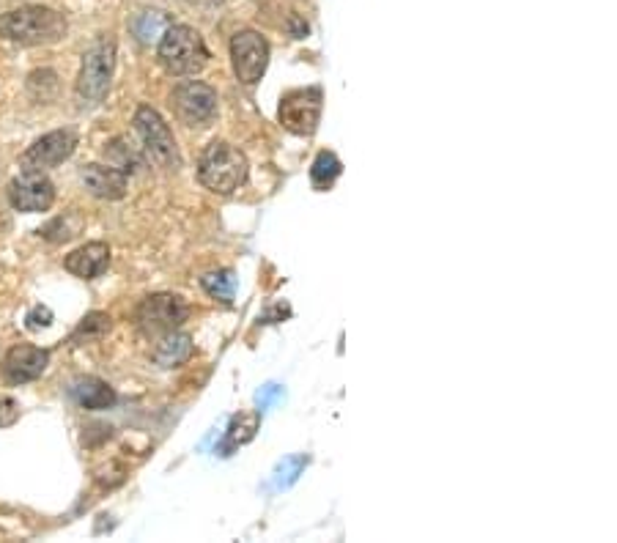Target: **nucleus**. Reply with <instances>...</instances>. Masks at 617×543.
<instances>
[{
	"label": "nucleus",
	"mask_w": 617,
	"mask_h": 543,
	"mask_svg": "<svg viewBox=\"0 0 617 543\" xmlns=\"http://www.w3.org/2000/svg\"><path fill=\"white\" fill-rule=\"evenodd\" d=\"M66 31H69L66 17L50 6H20V9L0 14V39L22 44V47L61 42Z\"/></svg>",
	"instance_id": "f257e3e1"
},
{
	"label": "nucleus",
	"mask_w": 617,
	"mask_h": 543,
	"mask_svg": "<svg viewBox=\"0 0 617 543\" xmlns=\"http://www.w3.org/2000/svg\"><path fill=\"white\" fill-rule=\"evenodd\" d=\"M247 173H250L247 157L225 140L209 143L198 160V181L217 195H231L239 190L247 181Z\"/></svg>",
	"instance_id": "f03ea898"
},
{
	"label": "nucleus",
	"mask_w": 617,
	"mask_h": 543,
	"mask_svg": "<svg viewBox=\"0 0 617 543\" xmlns=\"http://www.w3.org/2000/svg\"><path fill=\"white\" fill-rule=\"evenodd\" d=\"M157 58L168 75H198L209 64V50L203 36L190 25H168L157 44Z\"/></svg>",
	"instance_id": "7ed1b4c3"
},
{
	"label": "nucleus",
	"mask_w": 617,
	"mask_h": 543,
	"mask_svg": "<svg viewBox=\"0 0 617 543\" xmlns=\"http://www.w3.org/2000/svg\"><path fill=\"white\" fill-rule=\"evenodd\" d=\"M116 72V42L110 36L96 39L83 55V66L77 75L75 94L83 107L99 105L110 91V80Z\"/></svg>",
	"instance_id": "20e7f679"
},
{
	"label": "nucleus",
	"mask_w": 617,
	"mask_h": 543,
	"mask_svg": "<svg viewBox=\"0 0 617 543\" xmlns=\"http://www.w3.org/2000/svg\"><path fill=\"white\" fill-rule=\"evenodd\" d=\"M135 132H138L143 151L149 154L151 160L157 162L165 171H179L181 154L173 138L171 127L165 124V118L149 105H140L135 110Z\"/></svg>",
	"instance_id": "39448f33"
},
{
	"label": "nucleus",
	"mask_w": 617,
	"mask_h": 543,
	"mask_svg": "<svg viewBox=\"0 0 617 543\" xmlns=\"http://www.w3.org/2000/svg\"><path fill=\"white\" fill-rule=\"evenodd\" d=\"M190 316L187 302L176 294H151L135 310V324L143 335H165V332L179 330Z\"/></svg>",
	"instance_id": "423d86ee"
},
{
	"label": "nucleus",
	"mask_w": 617,
	"mask_h": 543,
	"mask_svg": "<svg viewBox=\"0 0 617 543\" xmlns=\"http://www.w3.org/2000/svg\"><path fill=\"white\" fill-rule=\"evenodd\" d=\"M217 102V91L201 80H184L171 94L173 113L187 127H209L217 116Z\"/></svg>",
	"instance_id": "0eeeda50"
},
{
	"label": "nucleus",
	"mask_w": 617,
	"mask_h": 543,
	"mask_svg": "<svg viewBox=\"0 0 617 543\" xmlns=\"http://www.w3.org/2000/svg\"><path fill=\"white\" fill-rule=\"evenodd\" d=\"M231 64L242 86H256L269 66V42L258 31H239L231 39Z\"/></svg>",
	"instance_id": "6e6552de"
},
{
	"label": "nucleus",
	"mask_w": 617,
	"mask_h": 543,
	"mask_svg": "<svg viewBox=\"0 0 617 543\" xmlns=\"http://www.w3.org/2000/svg\"><path fill=\"white\" fill-rule=\"evenodd\" d=\"M280 124L294 135H313L321 121V91L319 88H299L288 91L280 99Z\"/></svg>",
	"instance_id": "1a4fd4ad"
},
{
	"label": "nucleus",
	"mask_w": 617,
	"mask_h": 543,
	"mask_svg": "<svg viewBox=\"0 0 617 543\" xmlns=\"http://www.w3.org/2000/svg\"><path fill=\"white\" fill-rule=\"evenodd\" d=\"M6 198L17 212H47L55 203V184L44 176V171H22L17 179L9 181Z\"/></svg>",
	"instance_id": "9d476101"
},
{
	"label": "nucleus",
	"mask_w": 617,
	"mask_h": 543,
	"mask_svg": "<svg viewBox=\"0 0 617 543\" xmlns=\"http://www.w3.org/2000/svg\"><path fill=\"white\" fill-rule=\"evenodd\" d=\"M77 149V135L72 129H55L36 140L28 151H22V171H50L55 165L66 162Z\"/></svg>",
	"instance_id": "9b49d317"
},
{
	"label": "nucleus",
	"mask_w": 617,
	"mask_h": 543,
	"mask_svg": "<svg viewBox=\"0 0 617 543\" xmlns=\"http://www.w3.org/2000/svg\"><path fill=\"white\" fill-rule=\"evenodd\" d=\"M50 365V352L31 346V343H20V346H11L6 357H3V376L11 384H25L36 382Z\"/></svg>",
	"instance_id": "f8f14e48"
},
{
	"label": "nucleus",
	"mask_w": 617,
	"mask_h": 543,
	"mask_svg": "<svg viewBox=\"0 0 617 543\" xmlns=\"http://www.w3.org/2000/svg\"><path fill=\"white\" fill-rule=\"evenodd\" d=\"M80 179L86 184V190L99 198V201H121L127 195L129 176L124 171H118L113 165H86Z\"/></svg>",
	"instance_id": "ddd939ff"
},
{
	"label": "nucleus",
	"mask_w": 617,
	"mask_h": 543,
	"mask_svg": "<svg viewBox=\"0 0 617 543\" xmlns=\"http://www.w3.org/2000/svg\"><path fill=\"white\" fill-rule=\"evenodd\" d=\"M110 267V247L105 242H88L64 258V269L80 280H94Z\"/></svg>",
	"instance_id": "4468645a"
},
{
	"label": "nucleus",
	"mask_w": 617,
	"mask_h": 543,
	"mask_svg": "<svg viewBox=\"0 0 617 543\" xmlns=\"http://www.w3.org/2000/svg\"><path fill=\"white\" fill-rule=\"evenodd\" d=\"M72 398H75L77 406L83 409H91V412H102V409H110L116 404V390L99 379V376H80L75 384H72Z\"/></svg>",
	"instance_id": "2eb2a0df"
},
{
	"label": "nucleus",
	"mask_w": 617,
	"mask_h": 543,
	"mask_svg": "<svg viewBox=\"0 0 617 543\" xmlns=\"http://www.w3.org/2000/svg\"><path fill=\"white\" fill-rule=\"evenodd\" d=\"M192 357V338L184 332L173 330L160 335V341L151 352V360L157 362L160 368H179Z\"/></svg>",
	"instance_id": "dca6fc26"
},
{
	"label": "nucleus",
	"mask_w": 617,
	"mask_h": 543,
	"mask_svg": "<svg viewBox=\"0 0 617 543\" xmlns=\"http://www.w3.org/2000/svg\"><path fill=\"white\" fill-rule=\"evenodd\" d=\"M168 25H171V17H168L165 11L146 9L132 17V22H129V31L135 33V39H138L140 44H151V42H160V36L165 33Z\"/></svg>",
	"instance_id": "f3484780"
},
{
	"label": "nucleus",
	"mask_w": 617,
	"mask_h": 543,
	"mask_svg": "<svg viewBox=\"0 0 617 543\" xmlns=\"http://www.w3.org/2000/svg\"><path fill=\"white\" fill-rule=\"evenodd\" d=\"M105 157L110 160V165L113 168H118V171H124L129 176V173H138L143 165H146V160H143V154L138 151V146L132 143L129 138H116L107 143L105 149Z\"/></svg>",
	"instance_id": "a211bd4d"
},
{
	"label": "nucleus",
	"mask_w": 617,
	"mask_h": 543,
	"mask_svg": "<svg viewBox=\"0 0 617 543\" xmlns=\"http://www.w3.org/2000/svg\"><path fill=\"white\" fill-rule=\"evenodd\" d=\"M258 426H261V412H242L231 420L228 434H225V448H236V445H247L250 439L256 437Z\"/></svg>",
	"instance_id": "6ab92c4d"
},
{
	"label": "nucleus",
	"mask_w": 617,
	"mask_h": 543,
	"mask_svg": "<svg viewBox=\"0 0 617 543\" xmlns=\"http://www.w3.org/2000/svg\"><path fill=\"white\" fill-rule=\"evenodd\" d=\"M201 286L206 288V294L214 299H220V302H231L234 299V291H236V280H234V272L231 269H217V272H206V275L201 277Z\"/></svg>",
	"instance_id": "aec40b11"
},
{
	"label": "nucleus",
	"mask_w": 617,
	"mask_h": 543,
	"mask_svg": "<svg viewBox=\"0 0 617 543\" xmlns=\"http://www.w3.org/2000/svg\"><path fill=\"white\" fill-rule=\"evenodd\" d=\"M341 173H343L341 160H338L332 151H321L319 157H316V162H313V168H310V179H313V184H316L319 190H327Z\"/></svg>",
	"instance_id": "412c9836"
},
{
	"label": "nucleus",
	"mask_w": 617,
	"mask_h": 543,
	"mask_svg": "<svg viewBox=\"0 0 617 543\" xmlns=\"http://www.w3.org/2000/svg\"><path fill=\"white\" fill-rule=\"evenodd\" d=\"M110 327H113V319H110L107 313L94 310V313H88L86 319L80 321V327L75 330V341L83 343V341H94V338H102V335L110 332Z\"/></svg>",
	"instance_id": "4be33fe9"
},
{
	"label": "nucleus",
	"mask_w": 617,
	"mask_h": 543,
	"mask_svg": "<svg viewBox=\"0 0 617 543\" xmlns=\"http://www.w3.org/2000/svg\"><path fill=\"white\" fill-rule=\"evenodd\" d=\"M72 220H75V217H69V214H66V217H55L53 223L42 228L39 234H42L44 239H50V242H69V239L80 234V228H83V225H72V228H69Z\"/></svg>",
	"instance_id": "5701e85b"
},
{
	"label": "nucleus",
	"mask_w": 617,
	"mask_h": 543,
	"mask_svg": "<svg viewBox=\"0 0 617 543\" xmlns=\"http://www.w3.org/2000/svg\"><path fill=\"white\" fill-rule=\"evenodd\" d=\"M50 324H53V310L47 308V305H36V308L28 310V316H25V327L31 332L47 330Z\"/></svg>",
	"instance_id": "b1692460"
},
{
	"label": "nucleus",
	"mask_w": 617,
	"mask_h": 543,
	"mask_svg": "<svg viewBox=\"0 0 617 543\" xmlns=\"http://www.w3.org/2000/svg\"><path fill=\"white\" fill-rule=\"evenodd\" d=\"M20 420V404L11 395H0V428L14 426Z\"/></svg>",
	"instance_id": "393cba45"
},
{
	"label": "nucleus",
	"mask_w": 617,
	"mask_h": 543,
	"mask_svg": "<svg viewBox=\"0 0 617 543\" xmlns=\"http://www.w3.org/2000/svg\"><path fill=\"white\" fill-rule=\"evenodd\" d=\"M275 395H277L275 384H269V387H266V390H264V395L258 393V404H261V409H264V406L269 404V401H272V398H275Z\"/></svg>",
	"instance_id": "a878e982"
},
{
	"label": "nucleus",
	"mask_w": 617,
	"mask_h": 543,
	"mask_svg": "<svg viewBox=\"0 0 617 543\" xmlns=\"http://www.w3.org/2000/svg\"><path fill=\"white\" fill-rule=\"evenodd\" d=\"M198 3H209L212 6V3H220V0H198Z\"/></svg>",
	"instance_id": "bb28decb"
}]
</instances>
